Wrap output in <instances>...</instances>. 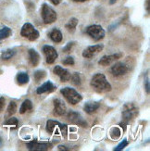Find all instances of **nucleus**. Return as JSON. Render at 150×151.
<instances>
[{
  "mask_svg": "<svg viewBox=\"0 0 150 151\" xmlns=\"http://www.w3.org/2000/svg\"><path fill=\"white\" fill-rule=\"evenodd\" d=\"M78 24V19L76 18H71L70 21L65 25V27L69 32H74L76 29V26Z\"/></svg>",
  "mask_w": 150,
  "mask_h": 151,
  "instance_id": "obj_22",
  "label": "nucleus"
},
{
  "mask_svg": "<svg viewBox=\"0 0 150 151\" xmlns=\"http://www.w3.org/2000/svg\"><path fill=\"white\" fill-rule=\"evenodd\" d=\"M12 34V31L10 28L9 27H3L1 30H0V41L3 40V39L8 38L9 36H10Z\"/></svg>",
  "mask_w": 150,
  "mask_h": 151,
  "instance_id": "obj_25",
  "label": "nucleus"
},
{
  "mask_svg": "<svg viewBox=\"0 0 150 151\" xmlns=\"http://www.w3.org/2000/svg\"><path fill=\"white\" fill-rule=\"evenodd\" d=\"M49 37L53 42L55 43H60L62 41V32L60 30H58L57 28H54L50 32H49Z\"/></svg>",
  "mask_w": 150,
  "mask_h": 151,
  "instance_id": "obj_19",
  "label": "nucleus"
},
{
  "mask_svg": "<svg viewBox=\"0 0 150 151\" xmlns=\"http://www.w3.org/2000/svg\"><path fill=\"white\" fill-rule=\"evenodd\" d=\"M104 48V45L102 44L95 45H90L87 48H85L83 51V57L85 58H92L94 56L98 54Z\"/></svg>",
  "mask_w": 150,
  "mask_h": 151,
  "instance_id": "obj_11",
  "label": "nucleus"
},
{
  "mask_svg": "<svg viewBox=\"0 0 150 151\" xmlns=\"http://www.w3.org/2000/svg\"><path fill=\"white\" fill-rule=\"evenodd\" d=\"M74 2H85V1H88V0H72Z\"/></svg>",
  "mask_w": 150,
  "mask_h": 151,
  "instance_id": "obj_38",
  "label": "nucleus"
},
{
  "mask_svg": "<svg viewBox=\"0 0 150 151\" xmlns=\"http://www.w3.org/2000/svg\"><path fill=\"white\" fill-rule=\"evenodd\" d=\"M16 111H17V104L14 101H11L9 104V107H8V110H6V117L12 116L13 114H15Z\"/></svg>",
  "mask_w": 150,
  "mask_h": 151,
  "instance_id": "obj_24",
  "label": "nucleus"
},
{
  "mask_svg": "<svg viewBox=\"0 0 150 151\" xmlns=\"http://www.w3.org/2000/svg\"><path fill=\"white\" fill-rule=\"evenodd\" d=\"M58 149H60V150H69V148H67L66 147H64V146H60V147H58Z\"/></svg>",
  "mask_w": 150,
  "mask_h": 151,
  "instance_id": "obj_37",
  "label": "nucleus"
},
{
  "mask_svg": "<svg viewBox=\"0 0 150 151\" xmlns=\"http://www.w3.org/2000/svg\"><path fill=\"white\" fill-rule=\"evenodd\" d=\"M27 147L29 150H39L45 151L52 148V144L47 142H38L36 140L31 141L27 144Z\"/></svg>",
  "mask_w": 150,
  "mask_h": 151,
  "instance_id": "obj_10",
  "label": "nucleus"
},
{
  "mask_svg": "<svg viewBox=\"0 0 150 151\" xmlns=\"http://www.w3.org/2000/svg\"><path fill=\"white\" fill-rule=\"evenodd\" d=\"M128 70H129V68L124 63L117 62L111 67V69H110V73H111L113 76L119 77V76H122L128 73Z\"/></svg>",
  "mask_w": 150,
  "mask_h": 151,
  "instance_id": "obj_12",
  "label": "nucleus"
},
{
  "mask_svg": "<svg viewBox=\"0 0 150 151\" xmlns=\"http://www.w3.org/2000/svg\"><path fill=\"white\" fill-rule=\"evenodd\" d=\"M145 87H146V93H147V94H149V88H150V85H149V80H148V79H146V80Z\"/></svg>",
  "mask_w": 150,
  "mask_h": 151,
  "instance_id": "obj_34",
  "label": "nucleus"
},
{
  "mask_svg": "<svg viewBox=\"0 0 150 151\" xmlns=\"http://www.w3.org/2000/svg\"><path fill=\"white\" fill-rule=\"evenodd\" d=\"M91 86L93 87L98 93H108L111 91V84L108 83L106 76L103 73H96L95 74L90 82Z\"/></svg>",
  "mask_w": 150,
  "mask_h": 151,
  "instance_id": "obj_1",
  "label": "nucleus"
},
{
  "mask_svg": "<svg viewBox=\"0 0 150 151\" xmlns=\"http://www.w3.org/2000/svg\"><path fill=\"white\" fill-rule=\"evenodd\" d=\"M28 55H29V61L32 67H36L39 64L40 61V56L37 53V51L34 48H31L28 51Z\"/></svg>",
  "mask_w": 150,
  "mask_h": 151,
  "instance_id": "obj_18",
  "label": "nucleus"
},
{
  "mask_svg": "<svg viewBox=\"0 0 150 151\" xmlns=\"http://www.w3.org/2000/svg\"><path fill=\"white\" fill-rule=\"evenodd\" d=\"M64 65H70V66H72V65H74V58L72 57H68L66 58L65 60L62 61Z\"/></svg>",
  "mask_w": 150,
  "mask_h": 151,
  "instance_id": "obj_32",
  "label": "nucleus"
},
{
  "mask_svg": "<svg viewBox=\"0 0 150 151\" xmlns=\"http://www.w3.org/2000/svg\"><path fill=\"white\" fill-rule=\"evenodd\" d=\"M16 79H17V83L19 85H23L29 82V75L26 73H19L17 74Z\"/></svg>",
  "mask_w": 150,
  "mask_h": 151,
  "instance_id": "obj_21",
  "label": "nucleus"
},
{
  "mask_svg": "<svg viewBox=\"0 0 150 151\" xmlns=\"http://www.w3.org/2000/svg\"><path fill=\"white\" fill-rule=\"evenodd\" d=\"M53 73L56 75L60 76V81L62 83L70 81V71L68 70H66V69H64L63 67L60 66V65H57V66H55V68L53 69Z\"/></svg>",
  "mask_w": 150,
  "mask_h": 151,
  "instance_id": "obj_15",
  "label": "nucleus"
},
{
  "mask_svg": "<svg viewBox=\"0 0 150 151\" xmlns=\"http://www.w3.org/2000/svg\"><path fill=\"white\" fill-rule=\"evenodd\" d=\"M45 75H47V73H45L44 70H37L34 73V80L38 83V82H40L41 80H43V79L45 77Z\"/></svg>",
  "mask_w": 150,
  "mask_h": 151,
  "instance_id": "obj_26",
  "label": "nucleus"
},
{
  "mask_svg": "<svg viewBox=\"0 0 150 151\" xmlns=\"http://www.w3.org/2000/svg\"><path fill=\"white\" fill-rule=\"evenodd\" d=\"M15 54H16V51L14 49H8V50L2 52L1 58L3 60H10V58H12L13 57H14Z\"/></svg>",
  "mask_w": 150,
  "mask_h": 151,
  "instance_id": "obj_23",
  "label": "nucleus"
},
{
  "mask_svg": "<svg viewBox=\"0 0 150 151\" xmlns=\"http://www.w3.org/2000/svg\"><path fill=\"white\" fill-rule=\"evenodd\" d=\"M120 126L123 129V131H125L126 130V126H127V124L126 123H124L123 122H121V123H120Z\"/></svg>",
  "mask_w": 150,
  "mask_h": 151,
  "instance_id": "obj_35",
  "label": "nucleus"
},
{
  "mask_svg": "<svg viewBox=\"0 0 150 151\" xmlns=\"http://www.w3.org/2000/svg\"><path fill=\"white\" fill-rule=\"evenodd\" d=\"M122 57V54L121 53H115V54H112V55H106L102 57L99 61H98V64L101 65V66H108V65L112 64L113 62H115L116 60H118L119 58H121Z\"/></svg>",
  "mask_w": 150,
  "mask_h": 151,
  "instance_id": "obj_13",
  "label": "nucleus"
},
{
  "mask_svg": "<svg viewBox=\"0 0 150 151\" xmlns=\"http://www.w3.org/2000/svg\"><path fill=\"white\" fill-rule=\"evenodd\" d=\"M70 80H71V83H72L74 85H81V77L80 74L78 73H74L72 75H70Z\"/></svg>",
  "mask_w": 150,
  "mask_h": 151,
  "instance_id": "obj_27",
  "label": "nucleus"
},
{
  "mask_svg": "<svg viewBox=\"0 0 150 151\" xmlns=\"http://www.w3.org/2000/svg\"><path fill=\"white\" fill-rule=\"evenodd\" d=\"M50 1H51L52 3H53L54 5H56V6L60 3V0H50Z\"/></svg>",
  "mask_w": 150,
  "mask_h": 151,
  "instance_id": "obj_36",
  "label": "nucleus"
},
{
  "mask_svg": "<svg viewBox=\"0 0 150 151\" xmlns=\"http://www.w3.org/2000/svg\"><path fill=\"white\" fill-rule=\"evenodd\" d=\"M21 35L24 38H27L30 41H34L39 37V32L34 28V26L27 22L25 23L21 31Z\"/></svg>",
  "mask_w": 150,
  "mask_h": 151,
  "instance_id": "obj_5",
  "label": "nucleus"
},
{
  "mask_svg": "<svg viewBox=\"0 0 150 151\" xmlns=\"http://www.w3.org/2000/svg\"><path fill=\"white\" fill-rule=\"evenodd\" d=\"M116 1H117V0H110V1H109V4H110V5H113L114 3H116Z\"/></svg>",
  "mask_w": 150,
  "mask_h": 151,
  "instance_id": "obj_39",
  "label": "nucleus"
},
{
  "mask_svg": "<svg viewBox=\"0 0 150 151\" xmlns=\"http://www.w3.org/2000/svg\"><path fill=\"white\" fill-rule=\"evenodd\" d=\"M32 109V103L31 100L26 99L22 102L21 108H19V113L21 114H24L27 111H31Z\"/></svg>",
  "mask_w": 150,
  "mask_h": 151,
  "instance_id": "obj_20",
  "label": "nucleus"
},
{
  "mask_svg": "<svg viewBox=\"0 0 150 151\" xmlns=\"http://www.w3.org/2000/svg\"><path fill=\"white\" fill-rule=\"evenodd\" d=\"M41 16L45 24H51L57 21V12L47 4H43L41 8Z\"/></svg>",
  "mask_w": 150,
  "mask_h": 151,
  "instance_id": "obj_3",
  "label": "nucleus"
},
{
  "mask_svg": "<svg viewBox=\"0 0 150 151\" xmlns=\"http://www.w3.org/2000/svg\"><path fill=\"white\" fill-rule=\"evenodd\" d=\"M86 34L91 36V38H93L95 41H100L101 39L105 37V30L102 28L101 25H90L86 28Z\"/></svg>",
  "mask_w": 150,
  "mask_h": 151,
  "instance_id": "obj_6",
  "label": "nucleus"
},
{
  "mask_svg": "<svg viewBox=\"0 0 150 151\" xmlns=\"http://www.w3.org/2000/svg\"><path fill=\"white\" fill-rule=\"evenodd\" d=\"M121 130L119 128L113 127L111 130H110V136H111L113 139H118L121 136Z\"/></svg>",
  "mask_w": 150,
  "mask_h": 151,
  "instance_id": "obj_28",
  "label": "nucleus"
},
{
  "mask_svg": "<svg viewBox=\"0 0 150 151\" xmlns=\"http://www.w3.org/2000/svg\"><path fill=\"white\" fill-rule=\"evenodd\" d=\"M68 120L73 124H76V125H79L82 127H87V122L86 121L83 120V118L82 117V115L80 113L76 112V111H72L70 110V112L67 115Z\"/></svg>",
  "mask_w": 150,
  "mask_h": 151,
  "instance_id": "obj_9",
  "label": "nucleus"
},
{
  "mask_svg": "<svg viewBox=\"0 0 150 151\" xmlns=\"http://www.w3.org/2000/svg\"><path fill=\"white\" fill-rule=\"evenodd\" d=\"M74 44H75V42H69V43L63 47V52H64V53H70V52L71 51V49H72Z\"/></svg>",
  "mask_w": 150,
  "mask_h": 151,
  "instance_id": "obj_31",
  "label": "nucleus"
},
{
  "mask_svg": "<svg viewBox=\"0 0 150 151\" xmlns=\"http://www.w3.org/2000/svg\"><path fill=\"white\" fill-rule=\"evenodd\" d=\"M138 115V109L136 108L133 104L127 103L124 105L122 110V122L128 124L131 121Z\"/></svg>",
  "mask_w": 150,
  "mask_h": 151,
  "instance_id": "obj_4",
  "label": "nucleus"
},
{
  "mask_svg": "<svg viewBox=\"0 0 150 151\" xmlns=\"http://www.w3.org/2000/svg\"><path fill=\"white\" fill-rule=\"evenodd\" d=\"M43 53L45 57V60H47L48 64L54 63L58 57L57 50L52 47V45H48L43 47Z\"/></svg>",
  "mask_w": 150,
  "mask_h": 151,
  "instance_id": "obj_8",
  "label": "nucleus"
},
{
  "mask_svg": "<svg viewBox=\"0 0 150 151\" xmlns=\"http://www.w3.org/2000/svg\"><path fill=\"white\" fill-rule=\"evenodd\" d=\"M61 95L66 98V100L71 104V105H76L79 102L82 101L83 96L78 93V92L71 87H64L60 90Z\"/></svg>",
  "mask_w": 150,
  "mask_h": 151,
  "instance_id": "obj_2",
  "label": "nucleus"
},
{
  "mask_svg": "<svg viewBox=\"0 0 150 151\" xmlns=\"http://www.w3.org/2000/svg\"><path fill=\"white\" fill-rule=\"evenodd\" d=\"M5 102H6L5 98L3 96L0 97V112H1V111L3 110V109L5 107Z\"/></svg>",
  "mask_w": 150,
  "mask_h": 151,
  "instance_id": "obj_33",
  "label": "nucleus"
},
{
  "mask_svg": "<svg viewBox=\"0 0 150 151\" xmlns=\"http://www.w3.org/2000/svg\"><path fill=\"white\" fill-rule=\"evenodd\" d=\"M56 129H58L60 131V133L62 134V135L64 137L67 136L68 134V127L66 124L60 123L57 121H54V120H49L47 122V131L48 134H53L55 132Z\"/></svg>",
  "mask_w": 150,
  "mask_h": 151,
  "instance_id": "obj_7",
  "label": "nucleus"
},
{
  "mask_svg": "<svg viewBox=\"0 0 150 151\" xmlns=\"http://www.w3.org/2000/svg\"><path fill=\"white\" fill-rule=\"evenodd\" d=\"M128 144H129V142L127 141V139H124L123 141H121L118 146H117L115 148H114V151H121V150H122L124 147H126L127 146H128Z\"/></svg>",
  "mask_w": 150,
  "mask_h": 151,
  "instance_id": "obj_30",
  "label": "nucleus"
},
{
  "mask_svg": "<svg viewBox=\"0 0 150 151\" xmlns=\"http://www.w3.org/2000/svg\"><path fill=\"white\" fill-rule=\"evenodd\" d=\"M18 119L17 118H14V117H12V118H9V120H6L4 123V125H10V126H14V128H17L18 127Z\"/></svg>",
  "mask_w": 150,
  "mask_h": 151,
  "instance_id": "obj_29",
  "label": "nucleus"
},
{
  "mask_svg": "<svg viewBox=\"0 0 150 151\" xmlns=\"http://www.w3.org/2000/svg\"><path fill=\"white\" fill-rule=\"evenodd\" d=\"M99 107H100V103L99 102H97V101H89V102L85 103V105H84V107H83V109L87 114H93L99 109Z\"/></svg>",
  "mask_w": 150,
  "mask_h": 151,
  "instance_id": "obj_16",
  "label": "nucleus"
},
{
  "mask_svg": "<svg viewBox=\"0 0 150 151\" xmlns=\"http://www.w3.org/2000/svg\"><path fill=\"white\" fill-rule=\"evenodd\" d=\"M2 142H3V141H2V138H1V137H0V146L2 145Z\"/></svg>",
  "mask_w": 150,
  "mask_h": 151,
  "instance_id": "obj_40",
  "label": "nucleus"
},
{
  "mask_svg": "<svg viewBox=\"0 0 150 151\" xmlns=\"http://www.w3.org/2000/svg\"><path fill=\"white\" fill-rule=\"evenodd\" d=\"M56 88L55 85L52 83L51 81H47L45 82L44 83H43L41 86H39L36 90V93L38 95H41V94H44V93H47V92H52L54 91Z\"/></svg>",
  "mask_w": 150,
  "mask_h": 151,
  "instance_id": "obj_17",
  "label": "nucleus"
},
{
  "mask_svg": "<svg viewBox=\"0 0 150 151\" xmlns=\"http://www.w3.org/2000/svg\"><path fill=\"white\" fill-rule=\"evenodd\" d=\"M53 104H54V115L55 116H63L66 114L67 108H66V105H65V103L62 100H60V98H55Z\"/></svg>",
  "mask_w": 150,
  "mask_h": 151,
  "instance_id": "obj_14",
  "label": "nucleus"
}]
</instances>
